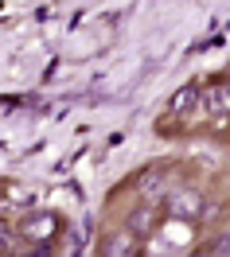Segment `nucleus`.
<instances>
[{
    "label": "nucleus",
    "mask_w": 230,
    "mask_h": 257,
    "mask_svg": "<svg viewBox=\"0 0 230 257\" xmlns=\"http://www.w3.org/2000/svg\"><path fill=\"white\" fill-rule=\"evenodd\" d=\"M214 203H207V195L199 187H172L164 199V214L168 218H180V222H203L214 214Z\"/></svg>",
    "instance_id": "1"
},
{
    "label": "nucleus",
    "mask_w": 230,
    "mask_h": 257,
    "mask_svg": "<svg viewBox=\"0 0 230 257\" xmlns=\"http://www.w3.org/2000/svg\"><path fill=\"white\" fill-rule=\"evenodd\" d=\"M20 238L35 245V249H47L51 241L59 238V230H63V218L55 214V210H32V214H24L20 218Z\"/></svg>",
    "instance_id": "2"
},
{
    "label": "nucleus",
    "mask_w": 230,
    "mask_h": 257,
    "mask_svg": "<svg viewBox=\"0 0 230 257\" xmlns=\"http://www.w3.org/2000/svg\"><path fill=\"white\" fill-rule=\"evenodd\" d=\"M152 238L160 241L164 249H187V245L195 241V222H180V218H168L164 214Z\"/></svg>",
    "instance_id": "3"
},
{
    "label": "nucleus",
    "mask_w": 230,
    "mask_h": 257,
    "mask_svg": "<svg viewBox=\"0 0 230 257\" xmlns=\"http://www.w3.org/2000/svg\"><path fill=\"white\" fill-rule=\"evenodd\" d=\"M199 109L207 117H230V78H214L199 94Z\"/></svg>",
    "instance_id": "4"
},
{
    "label": "nucleus",
    "mask_w": 230,
    "mask_h": 257,
    "mask_svg": "<svg viewBox=\"0 0 230 257\" xmlns=\"http://www.w3.org/2000/svg\"><path fill=\"white\" fill-rule=\"evenodd\" d=\"M101 257H145V241L121 226V230H113L109 238L101 241Z\"/></svg>",
    "instance_id": "5"
},
{
    "label": "nucleus",
    "mask_w": 230,
    "mask_h": 257,
    "mask_svg": "<svg viewBox=\"0 0 230 257\" xmlns=\"http://www.w3.org/2000/svg\"><path fill=\"white\" fill-rule=\"evenodd\" d=\"M199 94H203V86H199V82H187V86H180L176 94L168 97V117H176V121L191 117V113L199 109Z\"/></svg>",
    "instance_id": "6"
},
{
    "label": "nucleus",
    "mask_w": 230,
    "mask_h": 257,
    "mask_svg": "<svg viewBox=\"0 0 230 257\" xmlns=\"http://www.w3.org/2000/svg\"><path fill=\"white\" fill-rule=\"evenodd\" d=\"M156 226H160V218H156V210H152V203H141V207L129 214V222H125V230H133L137 238L145 241L156 234Z\"/></svg>",
    "instance_id": "7"
},
{
    "label": "nucleus",
    "mask_w": 230,
    "mask_h": 257,
    "mask_svg": "<svg viewBox=\"0 0 230 257\" xmlns=\"http://www.w3.org/2000/svg\"><path fill=\"white\" fill-rule=\"evenodd\" d=\"M16 238H20V230H16V226H8V222H0V257H8V253H16Z\"/></svg>",
    "instance_id": "8"
},
{
    "label": "nucleus",
    "mask_w": 230,
    "mask_h": 257,
    "mask_svg": "<svg viewBox=\"0 0 230 257\" xmlns=\"http://www.w3.org/2000/svg\"><path fill=\"white\" fill-rule=\"evenodd\" d=\"M211 249H214L218 257H222V253H230V230H226V234H218V241H214Z\"/></svg>",
    "instance_id": "9"
},
{
    "label": "nucleus",
    "mask_w": 230,
    "mask_h": 257,
    "mask_svg": "<svg viewBox=\"0 0 230 257\" xmlns=\"http://www.w3.org/2000/svg\"><path fill=\"white\" fill-rule=\"evenodd\" d=\"M187 257H218L214 249H195V253H187Z\"/></svg>",
    "instance_id": "10"
},
{
    "label": "nucleus",
    "mask_w": 230,
    "mask_h": 257,
    "mask_svg": "<svg viewBox=\"0 0 230 257\" xmlns=\"http://www.w3.org/2000/svg\"><path fill=\"white\" fill-rule=\"evenodd\" d=\"M8 257H32V253H8Z\"/></svg>",
    "instance_id": "11"
}]
</instances>
